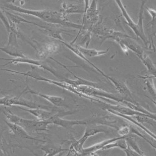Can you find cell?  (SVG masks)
<instances>
[{"label": "cell", "mask_w": 156, "mask_h": 156, "mask_svg": "<svg viewBox=\"0 0 156 156\" xmlns=\"http://www.w3.org/2000/svg\"><path fill=\"white\" fill-rule=\"evenodd\" d=\"M3 7L5 8V9H10L20 14L33 16L52 25H61L66 27L80 29V30L83 28V25L75 23L70 21L66 15L61 12L50 10L29 9L8 3V4L4 5Z\"/></svg>", "instance_id": "1"}, {"label": "cell", "mask_w": 156, "mask_h": 156, "mask_svg": "<svg viewBox=\"0 0 156 156\" xmlns=\"http://www.w3.org/2000/svg\"><path fill=\"white\" fill-rule=\"evenodd\" d=\"M2 112L9 122L22 126L27 132L48 131V126L51 124L49 120H40L38 119L31 120L22 118L14 114L6 108Z\"/></svg>", "instance_id": "2"}, {"label": "cell", "mask_w": 156, "mask_h": 156, "mask_svg": "<svg viewBox=\"0 0 156 156\" xmlns=\"http://www.w3.org/2000/svg\"><path fill=\"white\" fill-rule=\"evenodd\" d=\"M22 93H21L19 96H16L14 97H9L5 96L3 98H0V106H5V107H10V106H22L24 108H27L29 109H43L49 110L53 109L54 108L52 107L44 106L40 105L34 101L27 100L24 98H21Z\"/></svg>", "instance_id": "3"}, {"label": "cell", "mask_w": 156, "mask_h": 156, "mask_svg": "<svg viewBox=\"0 0 156 156\" xmlns=\"http://www.w3.org/2000/svg\"><path fill=\"white\" fill-rule=\"evenodd\" d=\"M0 60L8 61V62L6 64H5L3 66H7L8 64L17 65V64H30L31 66H36V67L40 68V69H44L45 70H47V71L49 72L50 73H51L52 74L54 75L55 76L58 78V79L63 80V82H64L66 80V78H65L64 76H63L61 75L60 74H59L58 72L57 71H56L54 69L51 68L49 67H48V66L43 64L40 61L33 59H30V58H27V56L19 57V58H14L11 59L0 58Z\"/></svg>", "instance_id": "4"}, {"label": "cell", "mask_w": 156, "mask_h": 156, "mask_svg": "<svg viewBox=\"0 0 156 156\" xmlns=\"http://www.w3.org/2000/svg\"><path fill=\"white\" fill-rule=\"evenodd\" d=\"M30 93L34 95L38 96L39 97H41L42 98H44L48 102H49L52 105H54L56 107H62V108H68V106L66 105L65 102V99L63 98L59 97V96H51L48 95L46 94H43L40 92L35 91L33 90H32L29 86H27L25 88V90L22 92V94H27V93Z\"/></svg>", "instance_id": "5"}, {"label": "cell", "mask_w": 156, "mask_h": 156, "mask_svg": "<svg viewBox=\"0 0 156 156\" xmlns=\"http://www.w3.org/2000/svg\"><path fill=\"white\" fill-rule=\"evenodd\" d=\"M5 122L6 123L7 126L9 128L11 132L13 135H14L15 136H16L20 138L32 140V141H37L38 142H41V143H48V141H46L42 140L40 139H37L36 138L32 136L31 135H30L28 133V132L26 131L25 129H23L22 126H20L17 124L11 123L7 120H5Z\"/></svg>", "instance_id": "6"}, {"label": "cell", "mask_w": 156, "mask_h": 156, "mask_svg": "<svg viewBox=\"0 0 156 156\" xmlns=\"http://www.w3.org/2000/svg\"><path fill=\"white\" fill-rule=\"evenodd\" d=\"M21 110L29 112L30 114L33 115L37 119L40 120H48L51 117H53L58 111L52 109L51 111L43 109H25L20 108Z\"/></svg>", "instance_id": "7"}, {"label": "cell", "mask_w": 156, "mask_h": 156, "mask_svg": "<svg viewBox=\"0 0 156 156\" xmlns=\"http://www.w3.org/2000/svg\"><path fill=\"white\" fill-rule=\"evenodd\" d=\"M37 148L43 151L45 156H54L61 152L69 151L67 149L63 148L62 146H57L49 142L46 143L45 144H40Z\"/></svg>", "instance_id": "8"}, {"label": "cell", "mask_w": 156, "mask_h": 156, "mask_svg": "<svg viewBox=\"0 0 156 156\" xmlns=\"http://www.w3.org/2000/svg\"><path fill=\"white\" fill-rule=\"evenodd\" d=\"M115 2L117 3V5L120 8V9L121 10V12L122 13V15L124 17V18L125 19V20H126L129 27L133 30L134 33L136 34V35L137 37H138L142 40H143V37H142V36H141V35L140 32V30H139V29L137 25L133 21V20H132L131 17H129V14H128V12H127L126 9H125V8L124 7L121 0H115Z\"/></svg>", "instance_id": "9"}, {"label": "cell", "mask_w": 156, "mask_h": 156, "mask_svg": "<svg viewBox=\"0 0 156 156\" xmlns=\"http://www.w3.org/2000/svg\"><path fill=\"white\" fill-rule=\"evenodd\" d=\"M98 0H93L87 11L83 14V21L86 20L92 24H94L98 20V11L97 9Z\"/></svg>", "instance_id": "10"}, {"label": "cell", "mask_w": 156, "mask_h": 156, "mask_svg": "<svg viewBox=\"0 0 156 156\" xmlns=\"http://www.w3.org/2000/svg\"><path fill=\"white\" fill-rule=\"evenodd\" d=\"M109 80L113 83V84L115 86L116 88L117 89L118 91L120 94H122L125 98H128L131 99L133 103H137L133 99V97L132 96V93L128 89V88L126 86V85L124 83V82H121L119 80H117L115 79H114L112 77L109 76Z\"/></svg>", "instance_id": "11"}, {"label": "cell", "mask_w": 156, "mask_h": 156, "mask_svg": "<svg viewBox=\"0 0 156 156\" xmlns=\"http://www.w3.org/2000/svg\"><path fill=\"white\" fill-rule=\"evenodd\" d=\"M120 138H112L108 140H105L104 141H102L101 143H99L96 144H94L91 147L83 149L80 155H92L94 154V153L96 152L99 150H102L103 147H105L106 145L113 143L115 141L119 140Z\"/></svg>", "instance_id": "12"}, {"label": "cell", "mask_w": 156, "mask_h": 156, "mask_svg": "<svg viewBox=\"0 0 156 156\" xmlns=\"http://www.w3.org/2000/svg\"><path fill=\"white\" fill-rule=\"evenodd\" d=\"M76 47L85 56L90 57V58L97 57L103 55H105L109 51V49H107L106 50H97L94 49H88V48L80 46L79 45V46L76 45Z\"/></svg>", "instance_id": "13"}, {"label": "cell", "mask_w": 156, "mask_h": 156, "mask_svg": "<svg viewBox=\"0 0 156 156\" xmlns=\"http://www.w3.org/2000/svg\"><path fill=\"white\" fill-rule=\"evenodd\" d=\"M147 0H141V5L140 9V12H139V20L137 23V26L139 29L140 32L143 38V42L145 43L146 46H147V37H146V35L144 32V29H143V13H144V5L146 3Z\"/></svg>", "instance_id": "14"}, {"label": "cell", "mask_w": 156, "mask_h": 156, "mask_svg": "<svg viewBox=\"0 0 156 156\" xmlns=\"http://www.w3.org/2000/svg\"><path fill=\"white\" fill-rule=\"evenodd\" d=\"M107 111H108V112L112 113V114H115V115H118V116H119V117H123V119H127L128 120H129V122H132L133 123H135V125H138V126L141 128L145 132H146L148 135H149L151 137H152V138H154V139L156 140V136H155L154 133H152L151 131H149V129H148L146 127H145L144 126H143L141 122L135 120V119H133L132 117H130L128 116V115H123V114H120V113H119V112H116V111H112V110H107Z\"/></svg>", "instance_id": "15"}, {"label": "cell", "mask_w": 156, "mask_h": 156, "mask_svg": "<svg viewBox=\"0 0 156 156\" xmlns=\"http://www.w3.org/2000/svg\"><path fill=\"white\" fill-rule=\"evenodd\" d=\"M63 14L67 15L68 14H75V13H83L79 6L76 5H73L67 3H64L61 5V11Z\"/></svg>", "instance_id": "16"}, {"label": "cell", "mask_w": 156, "mask_h": 156, "mask_svg": "<svg viewBox=\"0 0 156 156\" xmlns=\"http://www.w3.org/2000/svg\"><path fill=\"white\" fill-rule=\"evenodd\" d=\"M0 51H3L4 53L14 58H19V57L25 56L21 51L20 48H15L12 46H8L6 45L4 47H0Z\"/></svg>", "instance_id": "17"}, {"label": "cell", "mask_w": 156, "mask_h": 156, "mask_svg": "<svg viewBox=\"0 0 156 156\" xmlns=\"http://www.w3.org/2000/svg\"><path fill=\"white\" fill-rule=\"evenodd\" d=\"M114 147H119L123 150H125L128 147V145L125 140V136H122L114 142L106 145L105 147H103L102 150H107Z\"/></svg>", "instance_id": "18"}, {"label": "cell", "mask_w": 156, "mask_h": 156, "mask_svg": "<svg viewBox=\"0 0 156 156\" xmlns=\"http://www.w3.org/2000/svg\"><path fill=\"white\" fill-rule=\"evenodd\" d=\"M140 59L141 60L144 65L146 67L148 72L154 75L155 77H156V68L154 66L152 61L149 58V57L144 53L140 58Z\"/></svg>", "instance_id": "19"}, {"label": "cell", "mask_w": 156, "mask_h": 156, "mask_svg": "<svg viewBox=\"0 0 156 156\" xmlns=\"http://www.w3.org/2000/svg\"><path fill=\"white\" fill-rule=\"evenodd\" d=\"M125 140L126 142V144L128 147L132 148L134 151H135L136 152H138L140 155H144V154H143V152L141 151V149L139 147L136 140L135 139V137H133L132 136H128L126 135L125 136Z\"/></svg>", "instance_id": "20"}, {"label": "cell", "mask_w": 156, "mask_h": 156, "mask_svg": "<svg viewBox=\"0 0 156 156\" xmlns=\"http://www.w3.org/2000/svg\"><path fill=\"white\" fill-rule=\"evenodd\" d=\"M145 85L149 93L156 100V88L155 87L153 79L151 77L146 78L145 80Z\"/></svg>", "instance_id": "21"}, {"label": "cell", "mask_w": 156, "mask_h": 156, "mask_svg": "<svg viewBox=\"0 0 156 156\" xmlns=\"http://www.w3.org/2000/svg\"><path fill=\"white\" fill-rule=\"evenodd\" d=\"M0 20H2V22H3V23L4 24L5 27H6L8 33H9L10 29H11V25H10V23L9 22L8 19L7 18L6 16L5 15L4 11L0 8Z\"/></svg>", "instance_id": "22"}, {"label": "cell", "mask_w": 156, "mask_h": 156, "mask_svg": "<svg viewBox=\"0 0 156 156\" xmlns=\"http://www.w3.org/2000/svg\"><path fill=\"white\" fill-rule=\"evenodd\" d=\"M118 132L122 136H126L130 133V128H129V126H123L122 128H121L119 129Z\"/></svg>", "instance_id": "23"}, {"label": "cell", "mask_w": 156, "mask_h": 156, "mask_svg": "<svg viewBox=\"0 0 156 156\" xmlns=\"http://www.w3.org/2000/svg\"><path fill=\"white\" fill-rule=\"evenodd\" d=\"M125 151V152L126 153V155H128V156H134V155H140V154L136 152L135 151H134L133 149H132V148H130L128 146V147L123 150Z\"/></svg>", "instance_id": "24"}, {"label": "cell", "mask_w": 156, "mask_h": 156, "mask_svg": "<svg viewBox=\"0 0 156 156\" xmlns=\"http://www.w3.org/2000/svg\"><path fill=\"white\" fill-rule=\"evenodd\" d=\"M147 10L148 12L149 13V14L152 17V22H154L156 18V11H155L152 9H150V8H147Z\"/></svg>", "instance_id": "25"}, {"label": "cell", "mask_w": 156, "mask_h": 156, "mask_svg": "<svg viewBox=\"0 0 156 156\" xmlns=\"http://www.w3.org/2000/svg\"><path fill=\"white\" fill-rule=\"evenodd\" d=\"M84 1H85V9H84L83 14L86 12V11H87L88 8L90 6V0H84Z\"/></svg>", "instance_id": "26"}, {"label": "cell", "mask_w": 156, "mask_h": 156, "mask_svg": "<svg viewBox=\"0 0 156 156\" xmlns=\"http://www.w3.org/2000/svg\"><path fill=\"white\" fill-rule=\"evenodd\" d=\"M6 154L5 152L3 151L2 146H1V143H0V155H5Z\"/></svg>", "instance_id": "27"}, {"label": "cell", "mask_w": 156, "mask_h": 156, "mask_svg": "<svg viewBox=\"0 0 156 156\" xmlns=\"http://www.w3.org/2000/svg\"><path fill=\"white\" fill-rule=\"evenodd\" d=\"M16 1H17V0H6V3H9V2H11V3H14V2H16ZM18 1H20V0H18Z\"/></svg>", "instance_id": "28"}, {"label": "cell", "mask_w": 156, "mask_h": 156, "mask_svg": "<svg viewBox=\"0 0 156 156\" xmlns=\"http://www.w3.org/2000/svg\"><path fill=\"white\" fill-rule=\"evenodd\" d=\"M152 102H153L155 104V105H156V101H152Z\"/></svg>", "instance_id": "29"}, {"label": "cell", "mask_w": 156, "mask_h": 156, "mask_svg": "<svg viewBox=\"0 0 156 156\" xmlns=\"http://www.w3.org/2000/svg\"><path fill=\"white\" fill-rule=\"evenodd\" d=\"M155 51H156V50H155Z\"/></svg>", "instance_id": "30"}]
</instances>
